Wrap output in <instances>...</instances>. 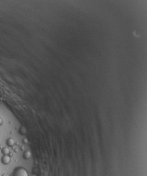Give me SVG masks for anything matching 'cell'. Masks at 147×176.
<instances>
[{"instance_id": "obj_4", "label": "cell", "mask_w": 147, "mask_h": 176, "mask_svg": "<svg viewBox=\"0 0 147 176\" xmlns=\"http://www.w3.org/2000/svg\"><path fill=\"white\" fill-rule=\"evenodd\" d=\"M2 122H3L2 119H1V118H0V125H1V124H2Z\"/></svg>"}, {"instance_id": "obj_3", "label": "cell", "mask_w": 147, "mask_h": 176, "mask_svg": "<svg viewBox=\"0 0 147 176\" xmlns=\"http://www.w3.org/2000/svg\"><path fill=\"white\" fill-rule=\"evenodd\" d=\"M2 152H3V153H4L5 155H9V149L7 148V147H5V148L3 149Z\"/></svg>"}, {"instance_id": "obj_1", "label": "cell", "mask_w": 147, "mask_h": 176, "mask_svg": "<svg viewBox=\"0 0 147 176\" xmlns=\"http://www.w3.org/2000/svg\"><path fill=\"white\" fill-rule=\"evenodd\" d=\"M13 176H29L27 171L25 169H20L18 171H14Z\"/></svg>"}, {"instance_id": "obj_2", "label": "cell", "mask_w": 147, "mask_h": 176, "mask_svg": "<svg viewBox=\"0 0 147 176\" xmlns=\"http://www.w3.org/2000/svg\"><path fill=\"white\" fill-rule=\"evenodd\" d=\"M10 161H11V159L8 155H5V156L2 158V162L4 163V164H8V163H9Z\"/></svg>"}]
</instances>
